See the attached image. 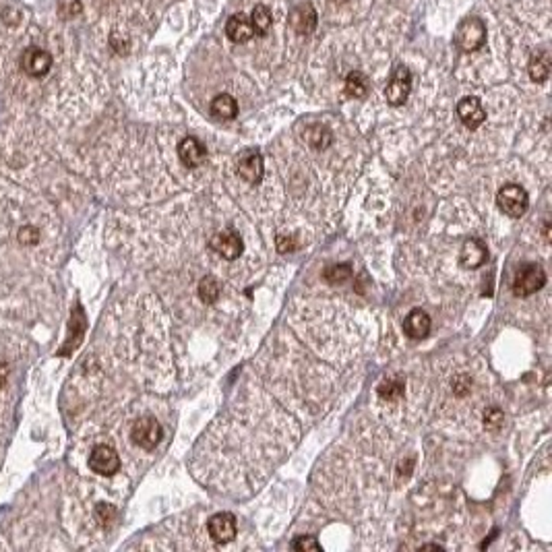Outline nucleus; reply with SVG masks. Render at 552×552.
Wrapping results in <instances>:
<instances>
[{
  "label": "nucleus",
  "instance_id": "c756f323",
  "mask_svg": "<svg viewBox=\"0 0 552 552\" xmlns=\"http://www.w3.org/2000/svg\"><path fill=\"white\" fill-rule=\"evenodd\" d=\"M6 379H8V366L0 362V389L6 385Z\"/></svg>",
  "mask_w": 552,
  "mask_h": 552
},
{
  "label": "nucleus",
  "instance_id": "20e7f679",
  "mask_svg": "<svg viewBox=\"0 0 552 552\" xmlns=\"http://www.w3.org/2000/svg\"><path fill=\"white\" fill-rule=\"evenodd\" d=\"M544 283H546L544 269L536 263H528L517 271V277L513 281V292L517 296H532L540 287H544Z\"/></svg>",
  "mask_w": 552,
  "mask_h": 552
},
{
  "label": "nucleus",
  "instance_id": "cd10ccee",
  "mask_svg": "<svg viewBox=\"0 0 552 552\" xmlns=\"http://www.w3.org/2000/svg\"><path fill=\"white\" fill-rule=\"evenodd\" d=\"M484 420H486V426H490V428H497V426H501V424H503V412H501V410H497V408H492V410H488V412H486Z\"/></svg>",
  "mask_w": 552,
  "mask_h": 552
},
{
  "label": "nucleus",
  "instance_id": "9b49d317",
  "mask_svg": "<svg viewBox=\"0 0 552 552\" xmlns=\"http://www.w3.org/2000/svg\"><path fill=\"white\" fill-rule=\"evenodd\" d=\"M290 25L298 35H308L317 27V10L310 2H302L292 8L290 12Z\"/></svg>",
  "mask_w": 552,
  "mask_h": 552
},
{
  "label": "nucleus",
  "instance_id": "dca6fc26",
  "mask_svg": "<svg viewBox=\"0 0 552 552\" xmlns=\"http://www.w3.org/2000/svg\"><path fill=\"white\" fill-rule=\"evenodd\" d=\"M404 333L410 339H424L430 333V317L422 308H414L404 319Z\"/></svg>",
  "mask_w": 552,
  "mask_h": 552
},
{
  "label": "nucleus",
  "instance_id": "ddd939ff",
  "mask_svg": "<svg viewBox=\"0 0 552 552\" xmlns=\"http://www.w3.org/2000/svg\"><path fill=\"white\" fill-rule=\"evenodd\" d=\"M205 155H207V151H205V147H203V143L199 139L186 137L178 143V157H180V161L186 168L203 166L205 163Z\"/></svg>",
  "mask_w": 552,
  "mask_h": 552
},
{
  "label": "nucleus",
  "instance_id": "39448f33",
  "mask_svg": "<svg viewBox=\"0 0 552 552\" xmlns=\"http://www.w3.org/2000/svg\"><path fill=\"white\" fill-rule=\"evenodd\" d=\"M131 436H133V443L135 445H139L145 451H149V449H153L161 440L163 430H161V424L155 418H141V420H137L133 424Z\"/></svg>",
  "mask_w": 552,
  "mask_h": 552
},
{
  "label": "nucleus",
  "instance_id": "1a4fd4ad",
  "mask_svg": "<svg viewBox=\"0 0 552 552\" xmlns=\"http://www.w3.org/2000/svg\"><path fill=\"white\" fill-rule=\"evenodd\" d=\"M52 66V56L42 48H27L21 54V69L29 77H44Z\"/></svg>",
  "mask_w": 552,
  "mask_h": 552
},
{
  "label": "nucleus",
  "instance_id": "f03ea898",
  "mask_svg": "<svg viewBox=\"0 0 552 552\" xmlns=\"http://www.w3.org/2000/svg\"><path fill=\"white\" fill-rule=\"evenodd\" d=\"M497 205H499V209L505 215L517 220V217H522L528 211L530 197H528L526 188H522L519 184H505L497 193Z\"/></svg>",
  "mask_w": 552,
  "mask_h": 552
},
{
  "label": "nucleus",
  "instance_id": "a878e982",
  "mask_svg": "<svg viewBox=\"0 0 552 552\" xmlns=\"http://www.w3.org/2000/svg\"><path fill=\"white\" fill-rule=\"evenodd\" d=\"M294 551H321V544L314 536H300L298 540L292 542Z\"/></svg>",
  "mask_w": 552,
  "mask_h": 552
},
{
  "label": "nucleus",
  "instance_id": "4be33fe9",
  "mask_svg": "<svg viewBox=\"0 0 552 552\" xmlns=\"http://www.w3.org/2000/svg\"><path fill=\"white\" fill-rule=\"evenodd\" d=\"M222 294V287H220V281L217 277L205 276L199 281V298L205 302V304H215L217 298Z\"/></svg>",
  "mask_w": 552,
  "mask_h": 552
},
{
  "label": "nucleus",
  "instance_id": "393cba45",
  "mask_svg": "<svg viewBox=\"0 0 552 552\" xmlns=\"http://www.w3.org/2000/svg\"><path fill=\"white\" fill-rule=\"evenodd\" d=\"M308 143L317 149H325L331 143V133L325 127H312L308 133Z\"/></svg>",
  "mask_w": 552,
  "mask_h": 552
},
{
  "label": "nucleus",
  "instance_id": "2eb2a0df",
  "mask_svg": "<svg viewBox=\"0 0 552 552\" xmlns=\"http://www.w3.org/2000/svg\"><path fill=\"white\" fill-rule=\"evenodd\" d=\"M226 33L232 42L236 44H244L249 42L253 35H255V29H253V23H251V17L247 12H236L228 19V25H226Z\"/></svg>",
  "mask_w": 552,
  "mask_h": 552
},
{
  "label": "nucleus",
  "instance_id": "0eeeda50",
  "mask_svg": "<svg viewBox=\"0 0 552 552\" xmlns=\"http://www.w3.org/2000/svg\"><path fill=\"white\" fill-rule=\"evenodd\" d=\"M236 166H238V174L247 182H251V184L261 182V178H263V155H261L259 149L240 151V155L236 159Z\"/></svg>",
  "mask_w": 552,
  "mask_h": 552
},
{
  "label": "nucleus",
  "instance_id": "4468645a",
  "mask_svg": "<svg viewBox=\"0 0 552 552\" xmlns=\"http://www.w3.org/2000/svg\"><path fill=\"white\" fill-rule=\"evenodd\" d=\"M488 257V251H486V244L478 238H468L461 247V253H459V261L465 269H476L480 267Z\"/></svg>",
  "mask_w": 552,
  "mask_h": 552
},
{
  "label": "nucleus",
  "instance_id": "f3484780",
  "mask_svg": "<svg viewBox=\"0 0 552 552\" xmlns=\"http://www.w3.org/2000/svg\"><path fill=\"white\" fill-rule=\"evenodd\" d=\"M69 329H71V341L58 352L60 356H66L71 350H75L77 346H79V341H81V337H83V331H85V314H83V310H81V306H75L73 308V317H71V323H69Z\"/></svg>",
  "mask_w": 552,
  "mask_h": 552
},
{
  "label": "nucleus",
  "instance_id": "bb28decb",
  "mask_svg": "<svg viewBox=\"0 0 552 552\" xmlns=\"http://www.w3.org/2000/svg\"><path fill=\"white\" fill-rule=\"evenodd\" d=\"M96 515H98L100 524L108 526V524H112V519H116V509H114L112 505H106V503H102V505L96 509Z\"/></svg>",
  "mask_w": 552,
  "mask_h": 552
},
{
  "label": "nucleus",
  "instance_id": "412c9836",
  "mask_svg": "<svg viewBox=\"0 0 552 552\" xmlns=\"http://www.w3.org/2000/svg\"><path fill=\"white\" fill-rule=\"evenodd\" d=\"M371 85H368V77L360 71H352L348 77H346V91L348 96L352 98H366Z\"/></svg>",
  "mask_w": 552,
  "mask_h": 552
},
{
  "label": "nucleus",
  "instance_id": "7ed1b4c3",
  "mask_svg": "<svg viewBox=\"0 0 552 552\" xmlns=\"http://www.w3.org/2000/svg\"><path fill=\"white\" fill-rule=\"evenodd\" d=\"M410 91H412V73L408 66L400 64L385 87V98L391 106H404L406 100L410 98Z\"/></svg>",
  "mask_w": 552,
  "mask_h": 552
},
{
  "label": "nucleus",
  "instance_id": "5701e85b",
  "mask_svg": "<svg viewBox=\"0 0 552 552\" xmlns=\"http://www.w3.org/2000/svg\"><path fill=\"white\" fill-rule=\"evenodd\" d=\"M379 395L387 402H398L404 395V381L402 379H387L379 385Z\"/></svg>",
  "mask_w": 552,
  "mask_h": 552
},
{
  "label": "nucleus",
  "instance_id": "f8f14e48",
  "mask_svg": "<svg viewBox=\"0 0 552 552\" xmlns=\"http://www.w3.org/2000/svg\"><path fill=\"white\" fill-rule=\"evenodd\" d=\"M457 116L468 129H478L486 121V110L482 108V102L474 96H468L459 100L457 104Z\"/></svg>",
  "mask_w": 552,
  "mask_h": 552
},
{
  "label": "nucleus",
  "instance_id": "aec40b11",
  "mask_svg": "<svg viewBox=\"0 0 552 552\" xmlns=\"http://www.w3.org/2000/svg\"><path fill=\"white\" fill-rule=\"evenodd\" d=\"M551 75V56L549 52H540L536 56H532L530 60V77L536 83H544Z\"/></svg>",
  "mask_w": 552,
  "mask_h": 552
},
{
  "label": "nucleus",
  "instance_id": "6e6552de",
  "mask_svg": "<svg viewBox=\"0 0 552 552\" xmlns=\"http://www.w3.org/2000/svg\"><path fill=\"white\" fill-rule=\"evenodd\" d=\"M211 249L217 253V255H222L224 259H228V261H234V259H238L240 255H242V249H244V244H242V238L234 232V230H224V232H217L213 238H211Z\"/></svg>",
  "mask_w": 552,
  "mask_h": 552
},
{
  "label": "nucleus",
  "instance_id": "6ab92c4d",
  "mask_svg": "<svg viewBox=\"0 0 552 552\" xmlns=\"http://www.w3.org/2000/svg\"><path fill=\"white\" fill-rule=\"evenodd\" d=\"M251 23L257 35H267V31L274 25V17H271V8L265 4H257L251 12Z\"/></svg>",
  "mask_w": 552,
  "mask_h": 552
},
{
  "label": "nucleus",
  "instance_id": "c85d7f7f",
  "mask_svg": "<svg viewBox=\"0 0 552 552\" xmlns=\"http://www.w3.org/2000/svg\"><path fill=\"white\" fill-rule=\"evenodd\" d=\"M277 249H279L281 253H285V251H292V249H294V242H292V240H287V242H285V238H283V236H279V238H277Z\"/></svg>",
  "mask_w": 552,
  "mask_h": 552
},
{
  "label": "nucleus",
  "instance_id": "a211bd4d",
  "mask_svg": "<svg viewBox=\"0 0 552 552\" xmlns=\"http://www.w3.org/2000/svg\"><path fill=\"white\" fill-rule=\"evenodd\" d=\"M211 114L220 121H232L238 114V104L230 94H220L211 102Z\"/></svg>",
  "mask_w": 552,
  "mask_h": 552
},
{
  "label": "nucleus",
  "instance_id": "f257e3e1",
  "mask_svg": "<svg viewBox=\"0 0 552 552\" xmlns=\"http://www.w3.org/2000/svg\"><path fill=\"white\" fill-rule=\"evenodd\" d=\"M484 42H486V25L482 23V19L468 17L459 23V27L455 31V44L463 52H474V50L482 48Z\"/></svg>",
  "mask_w": 552,
  "mask_h": 552
},
{
  "label": "nucleus",
  "instance_id": "b1692460",
  "mask_svg": "<svg viewBox=\"0 0 552 552\" xmlns=\"http://www.w3.org/2000/svg\"><path fill=\"white\" fill-rule=\"evenodd\" d=\"M323 277H325V281H327V283H331V285H337V283H344V281H348V279L352 277V267H350L348 263H341V265H331V267H327V269H325Z\"/></svg>",
  "mask_w": 552,
  "mask_h": 552
},
{
  "label": "nucleus",
  "instance_id": "9d476101",
  "mask_svg": "<svg viewBox=\"0 0 552 552\" xmlns=\"http://www.w3.org/2000/svg\"><path fill=\"white\" fill-rule=\"evenodd\" d=\"M207 532L211 540L220 544H228L236 538V519L232 513H217L207 522Z\"/></svg>",
  "mask_w": 552,
  "mask_h": 552
},
{
  "label": "nucleus",
  "instance_id": "423d86ee",
  "mask_svg": "<svg viewBox=\"0 0 552 552\" xmlns=\"http://www.w3.org/2000/svg\"><path fill=\"white\" fill-rule=\"evenodd\" d=\"M89 468L100 476H114L121 470V457L110 445H98L89 455Z\"/></svg>",
  "mask_w": 552,
  "mask_h": 552
}]
</instances>
